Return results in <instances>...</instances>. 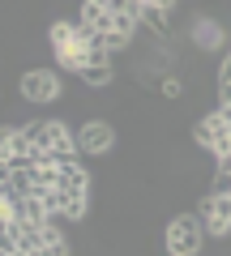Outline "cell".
Segmentation results:
<instances>
[{"mask_svg": "<svg viewBox=\"0 0 231 256\" xmlns=\"http://www.w3.org/2000/svg\"><path fill=\"white\" fill-rule=\"evenodd\" d=\"M163 94H167V98H180V94H184V82H180V77H167V82H163Z\"/></svg>", "mask_w": 231, "mask_h": 256, "instance_id": "obj_12", "label": "cell"}, {"mask_svg": "<svg viewBox=\"0 0 231 256\" xmlns=\"http://www.w3.org/2000/svg\"><path fill=\"white\" fill-rule=\"evenodd\" d=\"M197 218H201L205 235H231V192H210L201 205H197Z\"/></svg>", "mask_w": 231, "mask_h": 256, "instance_id": "obj_3", "label": "cell"}, {"mask_svg": "<svg viewBox=\"0 0 231 256\" xmlns=\"http://www.w3.org/2000/svg\"><path fill=\"white\" fill-rule=\"evenodd\" d=\"M150 4H158V9H167V13L176 9V0H150Z\"/></svg>", "mask_w": 231, "mask_h": 256, "instance_id": "obj_13", "label": "cell"}, {"mask_svg": "<svg viewBox=\"0 0 231 256\" xmlns=\"http://www.w3.org/2000/svg\"><path fill=\"white\" fill-rule=\"evenodd\" d=\"M73 137H77V150H82V158H99V154H107V150L116 146V132H111V124H99V120L82 124Z\"/></svg>", "mask_w": 231, "mask_h": 256, "instance_id": "obj_5", "label": "cell"}, {"mask_svg": "<svg viewBox=\"0 0 231 256\" xmlns=\"http://www.w3.org/2000/svg\"><path fill=\"white\" fill-rule=\"evenodd\" d=\"M56 64L65 68V73H86V64H90V47L86 43H69L56 52Z\"/></svg>", "mask_w": 231, "mask_h": 256, "instance_id": "obj_7", "label": "cell"}, {"mask_svg": "<svg viewBox=\"0 0 231 256\" xmlns=\"http://www.w3.org/2000/svg\"><path fill=\"white\" fill-rule=\"evenodd\" d=\"M82 77L86 86H94V90H99V86H107L111 82V60H99V64H86V73H77Z\"/></svg>", "mask_w": 231, "mask_h": 256, "instance_id": "obj_9", "label": "cell"}, {"mask_svg": "<svg viewBox=\"0 0 231 256\" xmlns=\"http://www.w3.org/2000/svg\"><path fill=\"white\" fill-rule=\"evenodd\" d=\"M43 244H47V252H52V256H65V252H69V239L56 230V222H52V218L43 222Z\"/></svg>", "mask_w": 231, "mask_h": 256, "instance_id": "obj_10", "label": "cell"}, {"mask_svg": "<svg viewBox=\"0 0 231 256\" xmlns=\"http://www.w3.org/2000/svg\"><path fill=\"white\" fill-rule=\"evenodd\" d=\"M22 98H30V102H56V98H60V77H56L52 68H30V73L22 77Z\"/></svg>", "mask_w": 231, "mask_h": 256, "instance_id": "obj_6", "label": "cell"}, {"mask_svg": "<svg viewBox=\"0 0 231 256\" xmlns=\"http://www.w3.org/2000/svg\"><path fill=\"white\" fill-rule=\"evenodd\" d=\"M141 22H146L150 30H158V34H163V30H167V9H158V4L141 0Z\"/></svg>", "mask_w": 231, "mask_h": 256, "instance_id": "obj_11", "label": "cell"}, {"mask_svg": "<svg viewBox=\"0 0 231 256\" xmlns=\"http://www.w3.org/2000/svg\"><path fill=\"white\" fill-rule=\"evenodd\" d=\"M227 128H231V120L222 116V111H214V116H205L201 124H197L193 137H197V146H205L214 158H218V154H227V150H231V132H227Z\"/></svg>", "mask_w": 231, "mask_h": 256, "instance_id": "obj_4", "label": "cell"}, {"mask_svg": "<svg viewBox=\"0 0 231 256\" xmlns=\"http://www.w3.org/2000/svg\"><path fill=\"white\" fill-rule=\"evenodd\" d=\"M26 132H30V141H35L39 150H47V154H56V158H82L77 137L60 124V120H35Z\"/></svg>", "mask_w": 231, "mask_h": 256, "instance_id": "obj_1", "label": "cell"}, {"mask_svg": "<svg viewBox=\"0 0 231 256\" xmlns=\"http://www.w3.org/2000/svg\"><path fill=\"white\" fill-rule=\"evenodd\" d=\"M201 235H205L201 218H197V214H180V218L167 226V252H171V256H193V252H201Z\"/></svg>", "mask_w": 231, "mask_h": 256, "instance_id": "obj_2", "label": "cell"}, {"mask_svg": "<svg viewBox=\"0 0 231 256\" xmlns=\"http://www.w3.org/2000/svg\"><path fill=\"white\" fill-rule=\"evenodd\" d=\"M86 4H107V0H86Z\"/></svg>", "mask_w": 231, "mask_h": 256, "instance_id": "obj_14", "label": "cell"}, {"mask_svg": "<svg viewBox=\"0 0 231 256\" xmlns=\"http://www.w3.org/2000/svg\"><path fill=\"white\" fill-rule=\"evenodd\" d=\"M47 38H52V52L77 43V22H52V26H47Z\"/></svg>", "mask_w": 231, "mask_h": 256, "instance_id": "obj_8", "label": "cell"}]
</instances>
